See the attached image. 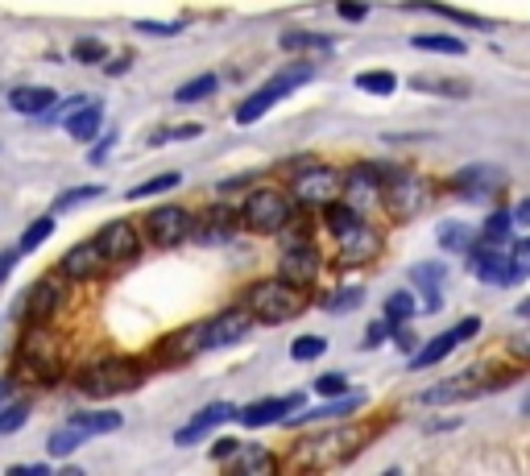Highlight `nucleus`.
I'll return each instance as SVG.
<instances>
[{
	"label": "nucleus",
	"instance_id": "obj_1",
	"mask_svg": "<svg viewBox=\"0 0 530 476\" xmlns=\"http://www.w3.org/2000/svg\"><path fill=\"white\" fill-rule=\"evenodd\" d=\"M63 360H67V340L50 324H29L17 336V352H13V378L21 381H50L63 378Z\"/></svg>",
	"mask_w": 530,
	"mask_h": 476
},
{
	"label": "nucleus",
	"instance_id": "obj_2",
	"mask_svg": "<svg viewBox=\"0 0 530 476\" xmlns=\"http://www.w3.org/2000/svg\"><path fill=\"white\" fill-rule=\"evenodd\" d=\"M145 360H133V357H99V360H88L83 368H75V389L88 398H117V394H129L145 381Z\"/></svg>",
	"mask_w": 530,
	"mask_h": 476
},
{
	"label": "nucleus",
	"instance_id": "obj_3",
	"mask_svg": "<svg viewBox=\"0 0 530 476\" xmlns=\"http://www.w3.org/2000/svg\"><path fill=\"white\" fill-rule=\"evenodd\" d=\"M241 306L253 315V324H286V319L303 315L307 295L274 274V278L249 282V286H244V295H241Z\"/></svg>",
	"mask_w": 530,
	"mask_h": 476
},
{
	"label": "nucleus",
	"instance_id": "obj_4",
	"mask_svg": "<svg viewBox=\"0 0 530 476\" xmlns=\"http://www.w3.org/2000/svg\"><path fill=\"white\" fill-rule=\"evenodd\" d=\"M290 220H295V203H290V195L278 187H253L249 195L241 199V207H236V224H244L257 236L286 233Z\"/></svg>",
	"mask_w": 530,
	"mask_h": 476
},
{
	"label": "nucleus",
	"instance_id": "obj_5",
	"mask_svg": "<svg viewBox=\"0 0 530 476\" xmlns=\"http://www.w3.org/2000/svg\"><path fill=\"white\" fill-rule=\"evenodd\" d=\"M360 443H365V431H360V427H344V422H340V427H327V431L311 435V440L295 451V464L311 468V472L340 468V464H348V460L357 456Z\"/></svg>",
	"mask_w": 530,
	"mask_h": 476
},
{
	"label": "nucleus",
	"instance_id": "obj_6",
	"mask_svg": "<svg viewBox=\"0 0 530 476\" xmlns=\"http://www.w3.org/2000/svg\"><path fill=\"white\" fill-rule=\"evenodd\" d=\"M311 75H315V67L311 63H298V67H286V71H278L274 79H265L261 83L253 96H244L241 99V109H236V125H257L265 112L278 104V99H286L295 88H303V83H311Z\"/></svg>",
	"mask_w": 530,
	"mask_h": 476
},
{
	"label": "nucleus",
	"instance_id": "obj_7",
	"mask_svg": "<svg viewBox=\"0 0 530 476\" xmlns=\"http://www.w3.org/2000/svg\"><path fill=\"white\" fill-rule=\"evenodd\" d=\"M332 244H336V261H340L344 270H365V265H373L381 257L386 236H381V228L369 224L365 216H357L340 233H332Z\"/></svg>",
	"mask_w": 530,
	"mask_h": 476
},
{
	"label": "nucleus",
	"instance_id": "obj_8",
	"mask_svg": "<svg viewBox=\"0 0 530 476\" xmlns=\"http://www.w3.org/2000/svg\"><path fill=\"white\" fill-rule=\"evenodd\" d=\"M340 199V171L336 166H315L303 162L298 174L290 179V203L295 207H327Z\"/></svg>",
	"mask_w": 530,
	"mask_h": 476
},
{
	"label": "nucleus",
	"instance_id": "obj_9",
	"mask_svg": "<svg viewBox=\"0 0 530 476\" xmlns=\"http://www.w3.org/2000/svg\"><path fill=\"white\" fill-rule=\"evenodd\" d=\"M431 195H435L431 179L410 174V171H394L381 182V207H390L394 216H419L422 207L431 203Z\"/></svg>",
	"mask_w": 530,
	"mask_h": 476
},
{
	"label": "nucleus",
	"instance_id": "obj_10",
	"mask_svg": "<svg viewBox=\"0 0 530 476\" xmlns=\"http://www.w3.org/2000/svg\"><path fill=\"white\" fill-rule=\"evenodd\" d=\"M191 220L195 212L182 203H158L153 212H145V228H141V241L158 244V249H174L191 236Z\"/></svg>",
	"mask_w": 530,
	"mask_h": 476
},
{
	"label": "nucleus",
	"instance_id": "obj_11",
	"mask_svg": "<svg viewBox=\"0 0 530 476\" xmlns=\"http://www.w3.org/2000/svg\"><path fill=\"white\" fill-rule=\"evenodd\" d=\"M91 241H96L104 265H129V261L141 257V228L133 220H109V224H99Z\"/></svg>",
	"mask_w": 530,
	"mask_h": 476
},
{
	"label": "nucleus",
	"instance_id": "obj_12",
	"mask_svg": "<svg viewBox=\"0 0 530 476\" xmlns=\"http://www.w3.org/2000/svg\"><path fill=\"white\" fill-rule=\"evenodd\" d=\"M319 270H324V253H319V244L307 236V241H290L286 249H282L278 257V278L290 282V286L307 290L319 282Z\"/></svg>",
	"mask_w": 530,
	"mask_h": 476
},
{
	"label": "nucleus",
	"instance_id": "obj_13",
	"mask_svg": "<svg viewBox=\"0 0 530 476\" xmlns=\"http://www.w3.org/2000/svg\"><path fill=\"white\" fill-rule=\"evenodd\" d=\"M26 319L29 324H55L67 311V278L63 274H42L34 286L26 290Z\"/></svg>",
	"mask_w": 530,
	"mask_h": 476
},
{
	"label": "nucleus",
	"instance_id": "obj_14",
	"mask_svg": "<svg viewBox=\"0 0 530 476\" xmlns=\"http://www.w3.org/2000/svg\"><path fill=\"white\" fill-rule=\"evenodd\" d=\"M249 332H253V315L244 311V306H228V311H220V315H212V319L199 324V344H203V352L233 348V344H241Z\"/></svg>",
	"mask_w": 530,
	"mask_h": 476
},
{
	"label": "nucleus",
	"instance_id": "obj_15",
	"mask_svg": "<svg viewBox=\"0 0 530 476\" xmlns=\"http://www.w3.org/2000/svg\"><path fill=\"white\" fill-rule=\"evenodd\" d=\"M476 332H481V319H460V324H456V327H448V332L431 336V340H419L422 348H414V352H410V368H414V373H422V368L440 365V360H448L452 352H456L464 340H473Z\"/></svg>",
	"mask_w": 530,
	"mask_h": 476
},
{
	"label": "nucleus",
	"instance_id": "obj_16",
	"mask_svg": "<svg viewBox=\"0 0 530 476\" xmlns=\"http://www.w3.org/2000/svg\"><path fill=\"white\" fill-rule=\"evenodd\" d=\"M502 187H505V174L489 162H473V166H464V171H456L448 179V191H456V195L468 199V203H485V199H494Z\"/></svg>",
	"mask_w": 530,
	"mask_h": 476
},
{
	"label": "nucleus",
	"instance_id": "obj_17",
	"mask_svg": "<svg viewBox=\"0 0 530 476\" xmlns=\"http://www.w3.org/2000/svg\"><path fill=\"white\" fill-rule=\"evenodd\" d=\"M298 406H303V389H298V394L257 398V402H249V406H236L233 419L241 422V427H249V431H257V427H274V422H282L290 410H298Z\"/></svg>",
	"mask_w": 530,
	"mask_h": 476
},
{
	"label": "nucleus",
	"instance_id": "obj_18",
	"mask_svg": "<svg viewBox=\"0 0 530 476\" xmlns=\"http://www.w3.org/2000/svg\"><path fill=\"white\" fill-rule=\"evenodd\" d=\"M476 394H489V381H481V368H464L456 378L422 389L419 402L422 406H448V402H464V398H476Z\"/></svg>",
	"mask_w": 530,
	"mask_h": 476
},
{
	"label": "nucleus",
	"instance_id": "obj_19",
	"mask_svg": "<svg viewBox=\"0 0 530 476\" xmlns=\"http://www.w3.org/2000/svg\"><path fill=\"white\" fill-rule=\"evenodd\" d=\"M236 236V212L233 207H207V212H199L195 220H191V236L187 241L195 244H228Z\"/></svg>",
	"mask_w": 530,
	"mask_h": 476
},
{
	"label": "nucleus",
	"instance_id": "obj_20",
	"mask_svg": "<svg viewBox=\"0 0 530 476\" xmlns=\"http://www.w3.org/2000/svg\"><path fill=\"white\" fill-rule=\"evenodd\" d=\"M233 414H236L233 402H207L203 410L191 414V419L182 422L179 431H174V443H179V448H195V443L203 440V435H212V431L220 427V422H228Z\"/></svg>",
	"mask_w": 530,
	"mask_h": 476
},
{
	"label": "nucleus",
	"instance_id": "obj_21",
	"mask_svg": "<svg viewBox=\"0 0 530 476\" xmlns=\"http://www.w3.org/2000/svg\"><path fill=\"white\" fill-rule=\"evenodd\" d=\"M104 270H109V265H104V257H99L96 241L71 244V249L63 253V261H58V274H63L67 282H96Z\"/></svg>",
	"mask_w": 530,
	"mask_h": 476
},
{
	"label": "nucleus",
	"instance_id": "obj_22",
	"mask_svg": "<svg viewBox=\"0 0 530 476\" xmlns=\"http://www.w3.org/2000/svg\"><path fill=\"white\" fill-rule=\"evenodd\" d=\"M360 406H365V394H340V398H332V402H324V406H315V410H303V406H298V410H290L286 419V427L290 431H295V427H311V422H327V419H348V414H357Z\"/></svg>",
	"mask_w": 530,
	"mask_h": 476
},
{
	"label": "nucleus",
	"instance_id": "obj_23",
	"mask_svg": "<svg viewBox=\"0 0 530 476\" xmlns=\"http://www.w3.org/2000/svg\"><path fill=\"white\" fill-rule=\"evenodd\" d=\"M199 352H203V344H199V324H187V327H179V332H171L166 340H158L153 365H187Z\"/></svg>",
	"mask_w": 530,
	"mask_h": 476
},
{
	"label": "nucleus",
	"instance_id": "obj_24",
	"mask_svg": "<svg viewBox=\"0 0 530 476\" xmlns=\"http://www.w3.org/2000/svg\"><path fill=\"white\" fill-rule=\"evenodd\" d=\"M414 286L427 290V311H443V282H448V265L443 261H419L410 270Z\"/></svg>",
	"mask_w": 530,
	"mask_h": 476
},
{
	"label": "nucleus",
	"instance_id": "obj_25",
	"mask_svg": "<svg viewBox=\"0 0 530 476\" xmlns=\"http://www.w3.org/2000/svg\"><path fill=\"white\" fill-rule=\"evenodd\" d=\"M224 468L228 472H274L278 460L261 448V443H236V451L224 460Z\"/></svg>",
	"mask_w": 530,
	"mask_h": 476
},
{
	"label": "nucleus",
	"instance_id": "obj_26",
	"mask_svg": "<svg viewBox=\"0 0 530 476\" xmlns=\"http://www.w3.org/2000/svg\"><path fill=\"white\" fill-rule=\"evenodd\" d=\"M99 125H104V109L91 99H83V104H75V112H67V137H75V141H91Z\"/></svg>",
	"mask_w": 530,
	"mask_h": 476
},
{
	"label": "nucleus",
	"instance_id": "obj_27",
	"mask_svg": "<svg viewBox=\"0 0 530 476\" xmlns=\"http://www.w3.org/2000/svg\"><path fill=\"white\" fill-rule=\"evenodd\" d=\"M55 91L50 88H13L9 91V109L21 112V117H46V109L55 104Z\"/></svg>",
	"mask_w": 530,
	"mask_h": 476
},
{
	"label": "nucleus",
	"instance_id": "obj_28",
	"mask_svg": "<svg viewBox=\"0 0 530 476\" xmlns=\"http://www.w3.org/2000/svg\"><path fill=\"white\" fill-rule=\"evenodd\" d=\"M406 9H422V13H435V17H448L456 26H473V29H494L489 17H476L468 9H452V5H435V0H406Z\"/></svg>",
	"mask_w": 530,
	"mask_h": 476
},
{
	"label": "nucleus",
	"instance_id": "obj_29",
	"mask_svg": "<svg viewBox=\"0 0 530 476\" xmlns=\"http://www.w3.org/2000/svg\"><path fill=\"white\" fill-rule=\"evenodd\" d=\"M410 88L414 91H435V96H448V99H464L468 91H473L464 79H452V75H414Z\"/></svg>",
	"mask_w": 530,
	"mask_h": 476
},
{
	"label": "nucleus",
	"instance_id": "obj_30",
	"mask_svg": "<svg viewBox=\"0 0 530 476\" xmlns=\"http://www.w3.org/2000/svg\"><path fill=\"white\" fill-rule=\"evenodd\" d=\"M71 427H79L83 435H109V431H120V414L117 410H83V414H75V419H67Z\"/></svg>",
	"mask_w": 530,
	"mask_h": 476
},
{
	"label": "nucleus",
	"instance_id": "obj_31",
	"mask_svg": "<svg viewBox=\"0 0 530 476\" xmlns=\"http://www.w3.org/2000/svg\"><path fill=\"white\" fill-rule=\"evenodd\" d=\"M410 46L414 50H427V55H452V58L468 55L464 37H452V34H414Z\"/></svg>",
	"mask_w": 530,
	"mask_h": 476
},
{
	"label": "nucleus",
	"instance_id": "obj_32",
	"mask_svg": "<svg viewBox=\"0 0 530 476\" xmlns=\"http://www.w3.org/2000/svg\"><path fill=\"white\" fill-rule=\"evenodd\" d=\"M435 236H440V249H448V253H468V244L476 241V233L464 220H443V224L435 228Z\"/></svg>",
	"mask_w": 530,
	"mask_h": 476
},
{
	"label": "nucleus",
	"instance_id": "obj_33",
	"mask_svg": "<svg viewBox=\"0 0 530 476\" xmlns=\"http://www.w3.org/2000/svg\"><path fill=\"white\" fill-rule=\"evenodd\" d=\"M414 315H419V303H414L410 290H394L386 298V327H398V324H410Z\"/></svg>",
	"mask_w": 530,
	"mask_h": 476
},
{
	"label": "nucleus",
	"instance_id": "obj_34",
	"mask_svg": "<svg viewBox=\"0 0 530 476\" xmlns=\"http://www.w3.org/2000/svg\"><path fill=\"white\" fill-rule=\"evenodd\" d=\"M174 187H182V174L179 171H166V174H153L150 182H141V187H133L129 191V203H137V199H153V195H166V191H174Z\"/></svg>",
	"mask_w": 530,
	"mask_h": 476
},
{
	"label": "nucleus",
	"instance_id": "obj_35",
	"mask_svg": "<svg viewBox=\"0 0 530 476\" xmlns=\"http://www.w3.org/2000/svg\"><path fill=\"white\" fill-rule=\"evenodd\" d=\"M216 88H220V75H199V79L182 83V88L174 91V104H199V99L216 96Z\"/></svg>",
	"mask_w": 530,
	"mask_h": 476
},
{
	"label": "nucleus",
	"instance_id": "obj_36",
	"mask_svg": "<svg viewBox=\"0 0 530 476\" xmlns=\"http://www.w3.org/2000/svg\"><path fill=\"white\" fill-rule=\"evenodd\" d=\"M83 443H88V435L79 431V427H58V431H50V440H46V448H50V456H71V451H79Z\"/></svg>",
	"mask_w": 530,
	"mask_h": 476
},
{
	"label": "nucleus",
	"instance_id": "obj_37",
	"mask_svg": "<svg viewBox=\"0 0 530 476\" xmlns=\"http://www.w3.org/2000/svg\"><path fill=\"white\" fill-rule=\"evenodd\" d=\"M357 88L369 91V96H394L398 91V75L394 71H360Z\"/></svg>",
	"mask_w": 530,
	"mask_h": 476
},
{
	"label": "nucleus",
	"instance_id": "obj_38",
	"mask_svg": "<svg viewBox=\"0 0 530 476\" xmlns=\"http://www.w3.org/2000/svg\"><path fill=\"white\" fill-rule=\"evenodd\" d=\"M332 37L327 34H311V29H286L282 34V50H327Z\"/></svg>",
	"mask_w": 530,
	"mask_h": 476
},
{
	"label": "nucleus",
	"instance_id": "obj_39",
	"mask_svg": "<svg viewBox=\"0 0 530 476\" xmlns=\"http://www.w3.org/2000/svg\"><path fill=\"white\" fill-rule=\"evenodd\" d=\"M360 303H365V290H360V286H340V290H332V295L324 298L327 315H348V311H357Z\"/></svg>",
	"mask_w": 530,
	"mask_h": 476
},
{
	"label": "nucleus",
	"instance_id": "obj_40",
	"mask_svg": "<svg viewBox=\"0 0 530 476\" xmlns=\"http://www.w3.org/2000/svg\"><path fill=\"white\" fill-rule=\"evenodd\" d=\"M50 233H55V216H42V220H34V224L21 233V241H17V253H34V249H42L46 241H50Z\"/></svg>",
	"mask_w": 530,
	"mask_h": 476
},
{
	"label": "nucleus",
	"instance_id": "obj_41",
	"mask_svg": "<svg viewBox=\"0 0 530 476\" xmlns=\"http://www.w3.org/2000/svg\"><path fill=\"white\" fill-rule=\"evenodd\" d=\"M29 419V402H21V398H9V402L0 406V435H13L21 431Z\"/></svg>",
	"mask_w": 530,
	"mask_h": 476
},
{
	"label": "nucleus",
	"instance_id": "obj_42",
	"mask_svg": "<svg viewBox=\"0 0 530 476\" xmlns=\"http://www.w3.org/2000/svg\"><path fill=\"white\" fill-rule=\"evenodd\" d=\"M510 228H514V220H510V212H489L485 216V228H481V241L485 244H505V236H510Z\"/></svg>",
	"mask_w": 530,
	"mask_h": 476
},
{
	"label": "nucleus",
	"instance_id": "obj_43",
	"mask_svg": "<svg viewBox=\"0 0 530 476\" xmlns=\"http://www.w3.org/2000/svg\"><path fill=\"white\" fill-rule=\"evenodd\" d=\"M104 195V187L99 182H91V187H75V191H63V195L55 199V212H71V207H79V203H91V199H99Z\"/></svg>",
	"mask_w": 530,
	"mask_h": 476
},
{
	"label": "nucleus",
	"instance_id": "obj_44",
	"mask_svg": "<svg viewBox=\"0 0 530 476\" xmlns=\"http://www.w3.org/2000/svg\"><path fill=\"white\" fill-rule=\"evenodd\" d=\"M324 352H327L324 336H298V340L290 344V357H295V360H319Z\"/></svg>",
	"mask_w": 530,
	"mask_h": 476
},
{
	"label": "nucleus",
	"instance_id": "obj_45",
	"mask_svg": "<svg viewBox=\"0 0 530 476\" xmlns=\"http://www.w3.org/2000/svg\"><path fill=\"white\" fill-rule=\"evenodd\" d=\"M71 55L79 58V63H104V58H109V46L96 42V37H79Z\"/></svg>",
	"mask_w": 530,
	"mask_h": 476
},
{
	"label": "nucleus",
	"instance_id": "obj_46",
	"mask_svg": "<svg viewBox=\"0 0 530 476\" xmlns=\"http://www.w3.org/2000/svg\"><path fill=\"white\" fill-rule=\"evenodd\" d=\"M315 389L324 398H340V394H348V378L344 373H324V378H315Z\"/></svg>",
	"mask_w": 530,
	"mask_h": 476
},
{
	"label": "nucleus",
	"instance_id": "obj_47",
	"mask_svg": "<svg viewBox=\"0 0 530 476\" xmlns=\"http://www.w3.org/2000/svg\"><path fill=\"white\" fill-rule=\"evenodd\" d=\"M336 13L344 21H365L373 9H369V0H336Z\"/></svg>",
	"mask_w": 530,
	"mask_h": 476
},
{
	"label": "nucleus",
	"instance_id": "obj_48",
	"mask_svg": "<svg viewBox=\"0 0 530 476\" xmlns=\"http://www.w3.org/2000/svg\"><path fill=\"white\" fill-rule=\"evenodd\" d=\"M390 340H394V348L398 352H406V357H410L414 348H419V340H414V332L406 324H398V327H390Z\"/></svg>",
	"mask_w": 530,
	"mask_h": 476
},
{
	"label": "nucleus",
	"instance_id": "obj_49",
	"mask_svg": "<svg viewBox=\"0 0 530 476\" xmlns=\"http://www.w3.org/2000/svg\"><path fill=\"white\" fill-rule=\"evenodd\" d=\"M203 133V125H174V129H162L166 141H191V137Z\"/></svg>",
	"mask_w": 530,
	"mask_h": 476
},
{
	"label": "nucleus",
	"instance_id": "obj_50",
	"mask_svg": "<svg viewBox=\"0 0 530 476\" xmlns=\"http://www.w3.org/2000/svg\"><path fill=\"white\" fill-rule=\"evenodd\" d=\"M112 145H117V133H109V137H104V141H99V145H96V150H91V153H88V162H91V166H99V162H109V153H112Z\"/></svg>",
	"mask_w": 530,
	"mask_h": 476
},
{
	"label": "nucleus",
	"instance_id": "obj_51",
	"mask_svg": "<svg viewBox=\"0 0 530 476\" xmlns=\"http://www.w3.org/2000/svg\"><path fill=\"white\" fill-rule=\"evenodd\" d=\"M386 336H390L386 319H378V324H373V327L365 332V344H360V348H381V340H386Z\"/></svg>",
	"mask_w": 530,
	"mask_h": 476
},
{
	"label": "nucleus",
	"instance_id": "obj_52",
	"mask_svg": "<svg viewBox=\"0 0 530 476\" xmlns=\"http://www.w3.org/2000/svg\"><path fill=\"white\" fill-rule=\"evenodd\" d=\"M137 29H141V34H166V37H171V34H179V21H171V26H162V21H137Z\"/></svg>",
	"mask_w": 530,
	"mask_h": 476
},
{
	"label": "nucleus",
	"instance_id": "obj_53",
	"mask_svg": "<svg viewBox=\"0 0 530 476\" xmlns=\"http://www.w3.org/2000/svg\"><path fill=\"white\" fill-rule=\"evenodd\" d=\"M236 443H241V440H220L216 448H212V460H216V464H224V460L236 451Z\"/></svg>",
	"mask_w": 530,
	"mask_h": 476
},
{
	"label": "nucleus",
	"instance_id": "obj_54",
	"mask_svg": "<svg viewBox=\"0 0 530 476\" xmlns=\"http://www.w3.org/2000/svg\"><path fill=\"white\" fill-rule=\"evenodd\" d=\"M9 472L13 476H46V472H50V464H13Z\"/></svg>",
	"mask_w": 530,
	"mask_h": 476
},
{
	"label": "nucleus",
	"instance_id": "obj_55",
	"mask_svg": "<svg viewBox=\"0 0 530 476\" xmlns=\"http://www.w3.org/2000/svg\"><path fill=\"white\" fill-rule=\"evenodd\" d=\"M510 220H514V224H526V220H530V199H522V203H514V212H510Z\"/></svg>",
	"mask_w": 530,
	"mask_h": 476
},
{
	"label": "nucleus",
	"instance_id": "obj_56",
	"mask_svg": "<svg viewBox=\"0 0 530 476\" xmlns=\"http://www.w3.org/2000/svg\"><path fill=\"white\" fill-rule=\"evenodd\" d=\"M17 257H21V253H0V282H5V278H9V274H13Z\"/></svg>",
	"mask_w": 530,
	"mask_h": 476
},
{
	"label": "nucleus",
	"instance_id": "obj_57",
	"mask_svg": "<svg viewBox=\"0 0 530 476\" xmlns=\"http://www.w3.org/2000/svg\"><path fill=\"white\" fill-rule=\"evenodd\" d=\"M9 398H13V381H9V378H0V406L9 402Z\"/></svg>",
	"mask_w": 530,
	"mask_h": 476
}]
</instances>
